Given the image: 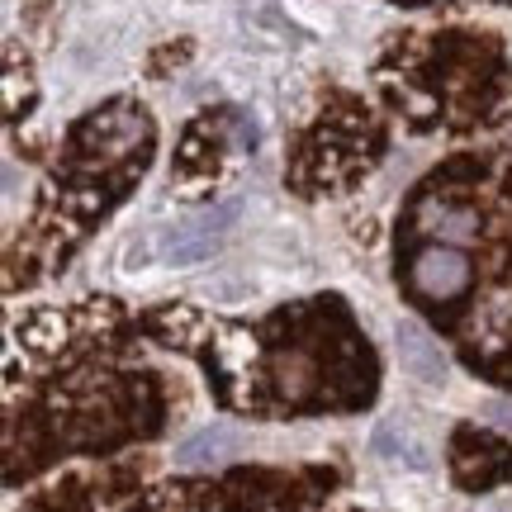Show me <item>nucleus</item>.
Returning <instances> with one entry per match:
<instances>
[{"label": "nucleus", "instance_id": "f257e3e1", "mask_svg": "<svg viewBox=\"0 0 512 512\" xmlns=\"http://www.w3.org/2000/svg\"><path fill=\"white\" fill-rule=\"evenodd\" d=\"M470 280H475V261L446 242H427L408 261V290L422 304H451L460 290H470Z\"/></svg>", "mask_w": 512, "mask_h": 512}, {"label": "nucleus", "instance_id": "f03ea898", "mask_svg": "<svg viewBox=\"0 0 512 512\" xmlns=\"http://www.w3.org/2000/svg\"><path fill=\"white\" fill-rule=\"evenodd\" d=\"M413 223L427 242H446V247H475L484 233L475 204L456 200V195H437V190H422L413 204Z\"/></svg>", "mask_w": 512, "mask_h": 512}, {"label": "nucleus", "instance_id": "7ed1b4c3", "mask_svg": "<svg viewBox=\"0 0 512 512\" xmlns=\"http://www.w3.org/2000/svg\"><path fill=\"white\" fill-rule=\"evenodd\" d=\"M238 219V204H219V209H204L200 219H185L181 228H171V238H166V261H176V266H195L204 256L219 247V238L233 228Z\"/></svg>", "mask_w": 512, "mask_h": 512}, {"label": "nucleus", "instance_id": "20e7f679", "mask_svg": "<svg viewBox=\"0 0 512 512\" xmlns=\"http://www.w3.org/2000/svg\"><path fill=\"white\" fill-rule=\"evenodd\" d=\"M394 351H399L403 370H408L413 380H422V384H446V375H451L441 347L418 328V323H399V328H394Z\"/></svg>", "mask_w": 512, "mask_h": 512}, {"label": "nucleus", "instance_id": "39448f33", "mask_svg": "<svg viewBox=\"0 0 512 512\" xmlns=\"http://www.w3.org/2000/svg\"><path fill=\"white\" fill-rule=\"evenodd\" d=\"M238 446H242L238 432L214 422V427H200L195 437H185L181 446H176V465H181V470H214V465L238 456Z\"/></svg>", "mask_w": 512, "mask_h": 512}, {"label": "nucleus", "instance_id": "423d86ee", "mask_svg": "<svg viewBox=\"0 0 512 512\" xmlns=\"http://www.w3.org/2000/svg\"><path fill=\"white\" fill-rule=\"evenodd\" d=\"M370 446H375V456L394 460V465H403V470H432V456H427V446H422L408 427H399V422H375V437H370Z\"/></svg>", "mask_w": 512, "mask_h": 512}, {"label": "nucleus", "instance_id": "0eeeda50", "mask_svg": "<svg viewBox=\"0 0 512 512\" xmlns=\"http://www.w3.org/2000/svg\"><path fill=\"white\" fill-rule=\"evenodd\" d=\"M484 418L494 422V427H503V432H508V437H512V403H503V399H498V403H489V408H484Z\"/></svg>", "mask_w": 512, "mask_h": 512}]
</instances>
